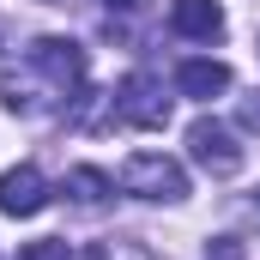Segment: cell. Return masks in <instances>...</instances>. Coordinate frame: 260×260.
<instances>
[{
    "label": "cell",
    "mask_w": 260,
    "mask_h": 260,
    "mask_svg": "<svg viewBox=\"0 0 260 260\" xmlns=\"http://www.w3.org/2000/svg\"><path fill=\"white\" fill-rule=\"evenodd\" d=\"M206 260H248V248H242V236H212Z\"/></svg>",
    "instance_id": "obj_10"
},
{
    "label": "cell",
    "mask_w": 260,
    "mask_h": 260,
    "mask_svg": "<svg viewBox=\"0 0 260 260\" xmlns=\"http://www.w3.org/2000/svg\"><path fill=\"white\" fill-rule=\"evenodd\" d=\"M170 30L188 43H218L224 37V6L218 0H176L170 6Z\"/></svg>",
    "instance_id": "obj_6"
},
{
    "label": "cell",
    "mask_w": 260,
    "mask_h": 260,
    "mask_svg": "<svg viewBox=\"0 0 260 260\" xmlns=\"http://www.w3.org/2000/svg\"><path fill=\"white\" fill-rule=\"evenodd\" d=\"M115 121H127V127H170V97H164V85L151 79V73H127L121 85H115Z\"/></svg>",
    "instance_id": "obj_3"
},
{
    "label": "cell",
    "mask_w": 260,
    "mask_h": 260,
    "mask_svg": "<svg viewBox=\"0 0 260 260\" xmlns=\"http://www.w3.org/2000/svg\"><path fill=\"white\" fill-rule=\"evenodd\" d=\"M254 212H260V188H254Z\"/></svg>",
    "instance_id": "obj_13"
},
{
    "label": "cell",
    "mask_w": 260,
    "mask_h": 260,
    "mask_svg": "<svg viewBox=\"0 0 260 260\" xmlns=\"http://www.w3.org/2000/svg\"><path fill=\"white\" fill-rule=\"evenodd\" d=\"M85 73H91V61L73 37H37L0 61V103L12 115H55L67 103H79Z\"/></svg>",
    "instance_id": "obj_1"
},
{
    "label": "cell",
    "mask_w": 260,
    "mask_h": 260,
    "mask_svg": "<svg viewBox=\"0 0 260 260\" xmlns=\"http://www.w3.org/2000/svg\"><path fill=\"white\" fill-rule=\"evenodd\" d=\"M176 91L212 103V97L230 91V67H224V61H182V67H176Z\"/></svg>",
    "instance_id": "obj_7"
},
{
    "label": "cell",
    "mask_w": 260,
    "mask_h": 260,
    "mask_svg": "<svg viewBox=\"0 0 260 260\" xmlns=\"http://www.w3.org/2000/svg\"><path fill=\"white\" fill-rule=\"evenodd\" d=\"M18 260H73V248H67L61 236H43V242H30V248H18Z\"/></svg>",
    "instance_id": "obj_9"
},
{
    "label": "cell",
    "mask_w": 260,
    "mask_h": 260,
    "mask_svg": "<svg viewBox=\"0 0 260 260\" xmlns=\"http://www.w3.org/2000/svg\"><path fill=\"white\" fill-rule=\"evenodd\" d=\"M61 194L79 206V212H97L103 200L115 194V182L103 176V170H91V164H79V170H67V182H61Z\"/></svg>",
    "instance_id": "obj_8"
},
{
    "label": "cell",
    "mask_w": 260,
    "mask_h": 260,
    "mask_svg": "<svg viewBox=\"0 0 260 260\" xmlns=\"http://www.w3.org/2000/svg\"><path fill=\"white\" fill-rule=\"evenodd\" d=\"M242 127L260 133V91H254V97H242Z\"/></svg>",
    "instance_id": "obj_11"
},
{
    "label": "cell",
    "mask_w": 260,
    "mask_h": 260,
    "mask_svg": "<svg viewBox=\"0 0 260 260\" xmlns=\"http://www.w3.org/2000/svg\"><path fill=\"white\" fill-rule=\"evenodd\" d=\"M43 206H49V182H43L37 164H12L0 176V212L6 218H37Z\"/></svg>",
    "instance_id": "obj_5"
},
{
    "label": "cell",
    "mask_w": 260,
    "mask_h": 260,
    "mask_svg": "<svg viewBox=\"0 0 260 260\" xmlns=\"http://www.w3.org/2000/svg\"><path fill=\"white\" fill-rule=\"evenodd\" d=\"M188 157L206 176H236L242 170V145H236V133L224 127L218 115H200L194 127H188Z\"/></svg>",
    "instance_id": "obj_4"
},
{
    "label": "cell",
    "mask_w": 260,
    "mask_h": 260,
    "mask_svg": "<svg viewBox=\"0 0 260 260\" xmlns=\"http://www.w3.org/2000/svg\"><path fill=\"white\" fill-rule=\"evenodd\" d=\"M121 194L176 206V200H188V170L176 157H164V151H133L127 164H121Z\"/></svg>",
    "instance_id": "obj_2"
},
{
    "label": "cell",
    "mask_w": 260,
    "mask_h": 260,
    "mask_svg": "<svg viewBox=\"0 0 260 260\" xmlns=\"http://www.w3.org/2000/svg\"><path fill=\"white\" fill-rule=\"evenodd\" d=\"M103 6H115V12H127V6H139V0H103Z\"/></svg>",
    "instance_id": "obj_12"
}]
</instances>
